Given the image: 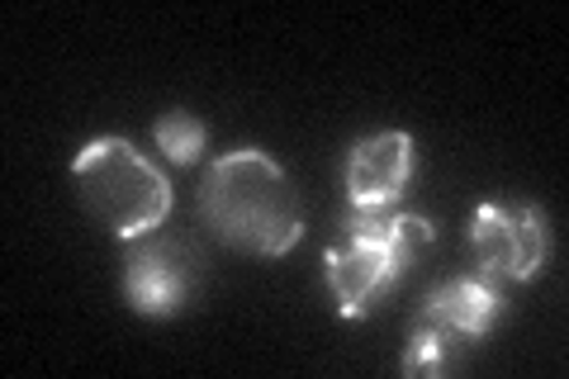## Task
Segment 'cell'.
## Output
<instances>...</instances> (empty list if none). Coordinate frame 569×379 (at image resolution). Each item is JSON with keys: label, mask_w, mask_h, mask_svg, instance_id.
Here are the masks:
<instances>
[{"label": "cell", "mask_w": 569, "mask_h": 379, "mask_svg": "<svg viewBox=\"0 0 569 379\" xmlns=\"http://www.w3.org/2000/svg\"><path fill=\"white\" fill-rule=\"evenodd\" d=\"M200 213L213 238L247 257H284L305 238L299 190L257 148H238L213 161L200 186Z\"/></svg>", "instance_id": "obj_1"}, {"label": "cell", "mask_w": 569, "mask_h": 379, "mask_svg": "<svg viewBox=\"0 0 569 379\" xmlns=\"http://www.w3.org/2000/svg\"><path fill=\"white\" fill-rule=\"evenodd\" d=\"M432 242V223L399 205L347 209V238L328 251V290L342 318H366L389 299L418 251Z\"/></svg>", "instance_id": "obj_2"}, {"label": "cell", "mask_w": 569, "mask_h": 379, "mask_svg": "<svg viewBox=\"0 0 569 379\" xmlns=\"http://www.w3.org/2000/svg\"><path fill=\"white\" fill-rule=\"evenodd\" d=\"M71 176H77L86 213H96L123 242L152 238L171 213V180L123 138L86 142L71 161Z\"/></svg>", "instance_id": "obj_3"}, {"label": "cell", "mask_w": 569, "mask_h": 379, "mask_svg": "<svg viewBox=\"0 0 569 379\" xmlns=\"http://www.w3.org/2000/svg\"><path fill=\"white\" fill-rule=\"evenodd\" d=\"M470 251L493 285L537 280L550 251V228L537 205H479L470 213Z\"/></svg>", "instance_id": "obj_4"}, {"label": "cell", "mask_w": 569, "mask_h": 379, "mask_svg": "<svg viewBox=\"0 0 569 379\" xmlns=\"http://www.w3.org/2000/svg\"><path fill=\"white\" fill-rule=\"evenodd\" d=\"M194 290V270L181 247L167 242H142L123 261V295H129L133 313L142 318H171L186 309Z\"/></svg>", "instance_id": "obj_5"}, {"label": "cell", "mask_w": 569, "mask_h": 379, "mask_svg": "<svg viewBox=\"0 0 569 379\" xmlns=\"http://www.w3.org/2000/svg\"><path fill=\"white\" fill-rule=\"evenodd\" d=\"M408 180H413V138L399 129L356 142L347 157V200L356 209L399 205Z\"/></svg>", "instance_id": "obj_6"}, {"label": "cell", "mask_w": 569, "mask_h": 379, "mask_svg": "<svg viewBox=\"0 0 569 379\" xmlns=\"http://www.w3.org/2000/svg\"><path fill=\"white\" fill-rule=\"evenodd\" d=\"M498 313H503V285H493L489 276L475 270V276H456L441 285V290L427 295L418 318L437 322V328H447L460 341H479L493 332Z\"/></svg>", "instance_id": "obj_7"}, {"label": "cell", "mask_w": 569, "mask_h": 379, "mask_svg": "<svg viewBox=\"0 0 569 379\" xmlns=\"http://www.w3.org/2000/svg\"><path fill=\"white\" fill-rule=\"evenodd\" d=\"M460 347H466L460 337H451L447 328H437V322L418 318V328H413V337H408V347H403V375H413V379L447 375V370H456Z\"/></svg>", "instance_id": "obj_8"}, {"label": "cell", "mask_w": 569, "mask_h": 379, "mask_svg": "<svg viewBox=\"0 0 569 379\" xmlns=\"http://www.w3.org/2000/svg\"><path fill=\"white\" fill-rule=\"evenodd\" d=\"M152 138H157V148H162V157L171 161V167H194L200 152H204V142H209L204 123L194 114H186V110H171V114L157 119Z\"/></svg>", "instance_id": "obj_9"}]
</instances>
